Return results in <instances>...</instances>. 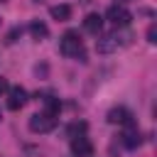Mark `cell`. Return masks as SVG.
I'll use <instances>...</instances> for the list:
<instances>
[{
	"mask_svg": "<svg viewBox=\"0 0 157 157\" xmlns=\"http://www.w3.org/2000/svg\"><path fill=\"white\" fill-rule=\"evenodd\" d=\"M59 52L64 54V56H69V59H81V61H86V54H83V42H81V37H78V32H74V29H69V32H64V37L59 39Z\"/></svg>",
	"mask_w": 157,
	"mask_h": 157,
	"instance_id": "6da1fadb",
	"label": "cell"
},
{
	"mask_svg": "<svg viewBox=\"0 0 157 157\" xmlns=\"http://www.w3.org/2000/svg\"><path fill=\"white\" fill-rule=\"evenodd\" d=\"M59 123V113H49V110H42V113H34L29 118V130L32 132H52Z\"/></svg>",
	"mask_w": 157,
	"mask_h": 157,
	"instance_id": "7a4b0ae2",
	"label": "cell"
},
{
	"mask_svg": "<svg viewBox=\"0 0 157 157\" xmlns=\"http://www.w3.org/2000/svg\"><path fill=\"white\" fill-rule=\"evenodd\" d=\"M130 34H118V32H110V34H105V37H101L98 42H96V49L101 52V54H110V52H115L118 47H125L130 39H128Z\"/></svg>",
	"mask_w": 157,
	"mask_h": 157,
	"instance_id": "3957f363",
	"label": "cell"
},
{
	"mask_svg": "<svg viewBox=\"0 0 157 157\" xmlns=\"http://www.w3.org/2000/svg\"><path fill=\"white\" fill-rule=\"evenodd\" d=\"M105 20L108 22H113L115 27H128L130 25V20H132V15H130V10L128 7H123V5H110L108 7V12H105Z\"/></svg>",
	"mask_w": 157,
	"mask_h": 157,
	"instance_id": "277c9868",
	"label": "cell"
},
{
	"mask_svg": "<svg viewBox=\"0 0 157 157\" xmlns=\"http://www.w3.org/2000/svg\"><path fill=\"white\" fill-rule=\"evenodd\" d=\"M71 155H74V157H91V155H93V142H91L86 135L71 137Z\"/></svg>",
	"mask_w": 157,
	"mask_h": 157,
	"instance_id": "5b68a950",
	"label": "cell"
},
{
	"mask_svg": "<svg viewBox=\"0 0 157 157\" xmlns=\"http://www.w3.org/2000/svg\"><path fill=\"white\" fill-rule=\"evenodd\" d=\"M27 101H29V98H27V91H25L22 86H15V88L7 91V108H10V110H20V108H25Z\"/></svg>",
	"mask_w": 157,
	"mask_h": 157,
	"instance_id": "8992f818",
	"label": "cell"
},
{
	"mask_svg": "<svg viewBox=\"0 0 157 157\" xmlns=\"http://www.w3.org/2000/svg\"><path fill=\"white\" fill-rule=\"evenodd\" d=\"M105 118H108L110 125H125V128L132 125V113H130L128 108H110Z\"/></svg>",
	"mask_w": 157,
	"mask_h": 157,
	"instance_id": "52a82bcc",
	"label": "cell"
},
{
	"mask_svg": "<svg viewBox=\"0 0 157 157\" xmlns=\"http://www.w3.org/2000/svg\"><path fill=\"white\" fill-rule=\"evenodd\" d=\"M83 29H86L88 34H101V29H103V17H101L98 12H88V15L83 17Z\"/></svg>",
	"mask_w": 157,
	"mask_h": 157,
	"instance_id": "ba28073f",
	"label": "cell"
},
{
	"mask_svg": "<svg viewBox=\"0 0 157 157\" xmlns=\"http://www.w3.org/2000/svg\"><path fill=\"white\" fill-rule=\"evenodd\" d=\"M123 145L128 147V150H135V147H140V142H142V137H140V130L135 128V125H128V130L123 132Z\"/></svg>",
	"mask_w": 157,
	"mask_h": 157,
	"instance_id": "9c48e42d",
	"label": "cell"
},
{
	"mask_svg": "<svg viewBox=\"0 0 157 157\" xmlns=\"http://www.w3.org/2000/svg\"><path fill=\"white\" fill-rule=\"evenodd\" d=\"M49 15H52V20H56V22H66V20H71V5H52L49 7Z\"/></svg>",
	"mask_w": 157,
	"mask_h": 157,
	"instance_id": "30bf717a",
	"label": "cell"
},
{
	"mask_svg": "<svg viewBox=\"0 0 157 157\" xmlns=\"http://www.w3.org/2000/svg\"><path fill=\"white\" fill-rule=\"evenodd\" d=\"M29 34H32V39H47V34H49V27L44 25V22H39V20H34L32 25H29Z\"/></svg>",
	"mask_w": 157,
	"mask_h": 157,
	"instance_id": "8fae6325",
	"label": "cell"
},
{
	"mask_svg": "<svg viewBox=\"0 0 157 157\" xmlns=\"http://www.w3.org/2000/svg\"><path fill=\"white\" fill-rule=\"evenodd\" d=\"M83 130H86V123H76V125H71V128H69L71 137H76V135H83Z\"/></svg>",
	"mask_w": 157,
	"mask_h": 157,
	"instance_id": "7c38bea8",
	"label": "cell"
},
{
	"mask_svg": "<svg viewBox=\"0 0 157 157\" xmlns=\"http://www.w3.org/2000/svg\"><path fill=\"white\" fill-rule=\"evenodd\" d=\"M147 42H150V44L157 42V27H155V25H150V29H147Z\"/></svg>",
	"mask_w": 157,
	"mask_h": 157,
	"instance_id": "4fadbf2b",
	"label": "cell"
},
{
	"mask_svg": "<svg viewBox=\"0 0 157 157\" xmlns=\"http://www.w3.org/2000/svg\"><path fill=\"white\" fill-rule=\"evenodd\" d=\"M2 91H10V88H7V81L0 76V93H2Z\"/></svg>",
	"mask_w": 157,
	"mask_h": 157,
	"instance_id": "5bb4252c",
	"label": "cell"
},
{
	"mask_svg": "<svg viewBox=\"0 0 157 157\" xmlns=\"http://www.w3.org/2000/svg\"><path fill=\"white\" fill-rule=\"evenodd\" d=\"M0 120H2V113H0Z\"/></svg>",
	"mask_w": 157,
	"mask_h": 157,
	"instance_id": "9a60e30c",
	"label": "cell"
},
{
	"mask_svg": "<svg viewBox=\"0 0 157 157\" xmlns=\"http://www.w3.org/2000/svg\"><path fill=\"white\" fill-rule=\"evenodd\" d=\"M0 2H5V0H0Z\"/></svg>",
	"mask_w": 157,
	"mask_h": 157,
	"instance_id": "2e32d148",
	"label": "cell"
},
{
	"mask_svg": "<svg viewBox=\"0 0 157 157\" xmlns=\"http://www.w3.org/2000/svg\"><path fill=\"white\" fill-rule=\"evenodd\" d=\"M120 2H123V0H120Z\"/></svg>",
	"mask_w": 157,
	"mask_h": 157,
	"instance_id": "e0dca14e",
	"label": "cell"
}]
</instances>
